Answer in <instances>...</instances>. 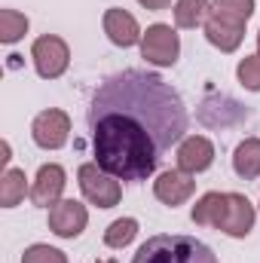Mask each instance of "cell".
Wrapping results in <instances>:
<instances>
[{
  "mask_svg": "<svg viewBox=\"0 0 260 263\" xmlns=\"http://www.w3.org/2000/svg\"><path fill=\"white\" fill-rule=\"evenodd\" d=\"M28 193V178L22 168H6L0 178V205L3 208H15Z\"/></svg>",
  "mask_w": 260,
  "mask_h": 263,
  "instance_id": "cell-16",
  "label": "cell"
},
{
  "mask_svg": "<svg viewBox=\"0 0 260 263\" xmlns=\"http://www.w3.org/2000/svg\"><path fill=\"white\" fill-rule=\"evenodd\" d=\"M132 263H217V254L196 236L162 233V236H150L135 251Z\"/></svg>",
  "mask_w": 260,
  "mask_h": 263,
  "instance_id": "cell-2",
  "label": "cell"
},
{
  "mask_svg": "<svg viewBox=\"0 0 260 263\" xmlns=\"http://www.w3.org/2000/svg\"><path fill=\"white\" fill-rule=\"evenodd\" d=\"M0 165H3V168L9 165V141H3V144H0Z\"/></svg>",
  "mask_w": 260,
  "mask_h": 263,
  "instance_id": "cell-24",
  "label": "cell"
},
{
  "mask_svg": "<svg viewBox=\"0 0 260 263\" xmlns=\"http://www.w3.org/2000/svg\"><path fill=\"white\" fill-rule=\"evenodd\" d=\"M22 263H67V254L52 245H31V248H25Z\"/></svg>",
  "mask_w": 260,
  "mask_h": 263,
  "instance_id": "cell-22",
  "label": "cell"
},
{
  "mask_svg": "<svg viewBox=\"0 0 260 263\" xmlns=\"http://www.w3.org/2000/svg\"><path fill=\"white\" fill-rule=\"evenodd\" d=\"M257 49H260V31H257Z\"/></svg>",
  "mask_w": 260,
  "mask_h": 263,
  "instance_id": "cell-26",
  "label": "cell"
},
{
  "mask_svg": "<svg viewBox=\"0 0 260 263\" xmlns=\"http://www.w3.org/2000/svg\"><path fill=\"white\" fill-rule=\"evenodd\" d=\"M217 230L233 236V239H245L254 230V205L242 193H227V208H224Z\"/></svg>",
  "mask_w": 260,
  "mask_h": 263,
  "instance_id": "cell-10",
  "label": "cell"
},
{
  "mask_svg": "<svg viewBox=\"0 0 260 263\" xmlns=\"http://www.w3.org/2000/svg\"><path fill=\"white\" fill-rule=\"evenodd\" d=\"M98 263H117V260H98Z\"/></svg>",
  "mask_w": 260,
  "mask_h": 263,
  "instance_id": "cell-25",
  "label": "cell"
},
{
  "mask_svg": "<svg viewBox=\"0 0 260 263\" xmlns=\"http://www.w3.org/2000/svg\"><path fill=\"white\" fill-rule=\"evenodd\" d=\"M138 236V220L135 217H120L104 230V245L107 248H126Z\"/></svg>",
  "mask_w": 260,
  "mask_h": 263,
  "instance_id": "cell-20",
  "label": "cell"
},
{
  "mask_svg": "<svg viewBox=\"0 0 260 263\" xmlns=\"http://www.w3.org/2000/svg\"><path fill=\"white\" fill-rule=\"evenodd\" d=\"M144 9H153V12H159V9H169L172 6V0H138Z\"/></svg>",
  "mask_w": 260,
  "mask_h": 263,
  "instance_id": "cell-23",
  "label": "cell"
},
{
  "mask_svg": "<svg viewBox=\"0 0 260 263\" xmlns=\"http://www.w3.org/2000/svg\"><path fill=\"white\" fill-rule=\"evenodd\" d=\"M236 77L248 92H260V52L257 55H245L236 67Z\"/></svg>",
  "mask_w": 260,
  "mask_h": 263,
  "instance_id": "cell-21",
  "label": "cell"
},
{
  "mask_svg": "<svg viewBox=\"0 0 260 263\" xmlns=\"http://www.w3.org/2000/svg\"><path fill=\"white\" fill-rule=\"evenodd\" d=\"M77 181H80V190H83L86 202H92L98 208H114L123 199L120 181L114 175H107L98 162H83L77 172Z\"/></svg>",
  "mask_w": 260,
  "mask_h": 263,
  "instance_id": "cell-3",
  "label": "cell"
},
{
  "mask_svg": "<svg viewBox=\"0 0 260 263\" xmlns=\"http://www.w3.org/2000/svg\"><path fill=\"white\" fill-rule=\"evenodd\" d=\"M193 193H196L193 175H187V172H181V168H169V172H162V175L153 181V196L159 199L162 205H169V208L184 205Z\"/></svg>",
  "mask_w": 260,
  "mask_h": 263,
  "instance_id": "cell-9",
  "label": "cell"
},
{
  "mask_svg": "<svg viewBox=\"0 0 260 263\" xmlns=\"http://www.w3.org/2000/svg\"><path fill=\"white\" fill-rule=\"evenodd\" d=\"M205 40L214 49H220V52H236L242 46V40H245V25L208 12V18H205Z\"/></svg>",
  "mask_w": 260,
  "mask_h": 263,
  "instance_id": "cell-13",
  "label": "cell"
},
{
  "mask_svg": "<svg viewBox=\"0 0 260 263\" xmlns=\"http://www.w3.org/2000/svg\"><path fill=\"white\" fill-rule=\"evenodd\" d=\"M214 162V144L202 135H190L178 144V168L187 175H199Z\"/></svg>",
  "mask_w": 260,
  "mask_h": 263,
  "instance_id": "cell-12",
  "label": "cell"
},
{
  "mask_svg": "<svg viewBox=\"0 0 260 263\" xmlns=\"http://www.w3.org/2000/svg\"><path fill=\"white\" fill-rule=\"evenodd\" d=\"M31 59H34V67H37V73L43 80H59L67 70V65H70V49H67V43L62 37L43 34V37L34 40Z\"/></svg>",
  "mask_w": 260,
  "mask_h": 263,
  "instance_id": "cell-5",
  "label": "cell"
},
{
  "mask_svg": "<svg viewBox=\"0 0 260 263\" xmlns=\"http://www.w3.org/2000/svg\"><path fill=\"white\" fill-rule=\"evenodd\" d=\"M67 135H70V117L59 107H49V110H40L31 123V138L37 147L43 150H59L67 144Z\"/></svg>",
  "mask_w": 260,
  "mask_h": 263,
  "instance_id": "cell-6",
  "label": "cell"
},
{
  "mask_svg": "<svg viewBox=\"0 0 260 263\" xmlns=\"http://www.w3.org/2000/svg\"><path fill=\"white\" fill-rule=\"evenodd\" d=\"M101 25H104V34H107V40L114 43V46H123V49H129L135 43H141V28H138V22H135V15L126 12V9H120V6H110L107 12H104V18H101Z\"/></svg>",
  "mask_w": 260,
  "mask_h": 263,
  "instance_id": "cell-11",
  "label": "cell"
},
{
  "mask_svg": "<svg viewBox=\"0 0 260 263\" xmlns=\"http://www.w3.org/2000/svg\"><path fill=\"white\" fill-rule=\"evenodd\" d=\"M95 162L117 181H147L162 156L184 141L187 107L178 89L150 70L107 77L89 101Z\"/></svg>",
  "mask_w": 260,
  "mask_h": 263,
  "instance_id": "cell-1",
  "label": "cell"
},
{
  "mask_svg": "<svg viewBox=\"0 0 260 263\" xmlns=\"http://www.w3.org/2000/svg\"><path fill=\"white\" fill-rule=\"evenodd\" d=\"M89 223V211L77 199H62L49 208V230L59 239H77Z\"/></svg>",
  "mask_w": 260,
  "mask_h": 263,
  "instance_id": "cell-7",
  "label": "cell"
},
{
  "mask_svg": "<svg viewBox=\"0 0 260 263\" xmlns=\"http://www.w3.org/2000/svg\"><path fill=\"white\" fill-rule=\"evenodd\" d=\"M67 175L59 162H46L40 165L34 184H31V202L40 205V208H52L55 202H62V193H65Z\"/></svg>",
  "mask_w": 260,
  "mask_h": 263,
  "instance_id": "cell-8",
  "label": "cell"
},
{
  "mask_svg": "<svg viewBox=\"0 0 260 263\" xmlns=\"http://www.w3.org/2000/svg\"><path fill=\"white\" fill-rule=\"evenodd\" d=\"M224 208H227V193H217V190L205 193L193 208V223L196 227H214L217 230V223L224 217Z\"/></svg>",
  "mask_w": 260,
  "mask_h": 263,
  "instance_id": "cell-15",
  "label": "cell"
},
{
  "mask_svg": "<svg viewBox=\"0 0 260 263\" xmlns=\"http://www.w3.org/2000/svg\"><path fill=\"white\" fill-rule=\"evenodd\" d=\"M181 55V37L172 25H150L141 37V59H147V65L156 67H172Z\"/></svg>",
  "mask_w": 260,
  "mask_h": 263,
  "instance_id": "cell-4",
  "label": "cell"
},
{
  "mask_svg": "<svg viewBox=\"0 0 260 263\" xmlns=\"http://www.w3.org/2000/svg\"><path fill=\"white\" fill-rule=\"evenodd\" d=\"M28 34V15L18 9H0V43L12 46Z\"/></svg>",
  "mask_w": 260,
  "mask_h": 263,
  "instance_id": "cell-18",
  "label": "cell"
},
{
  "mask_svg": "<svg viewBox=\"0 0 260 263\" xmlns=\"http://www.w3.org/2000/svg\"><path fill=\"white\" fill-rule=\"evenodd\" d=\"M208 12L230 18V22H239V25H248V18L254 15V0H211Z\"/></svg>",
  "mask_w": 260,
  "mask_h": 263,
  "instance_id": "cell-19",
  "label": "cell"
},
{
  "mask_svg": "<svg viewBox=\"0 0 260 263\" xmlns=\"http://www.w3.org/2000/svg\"><path fill=\"white\" fill-rule=\"evenodd\" d=\"M211 3L208 0H178L175 3V25L178 28H196L208 18Z\"/></svg>",
  "mask_w": 260,
  "mask_h": 263,
  "instance_id": "cell-17",
  "label": "cell"
},
{
  "mask_svg": "<svg viewBox=\"0 0 260 263\" xmlns=\"http://www.w3.org/2000/svg\"><path fill=\"white\" fill-rule=\"evenodd\" d=\"M233 172L245 181L260 178V138H245L233 153Z\"/></svg>",
  "mask_w": 260,
  "mask_h": 263,
  "instance_id": "cell-14",
  "label": "cell"
}]
</instances>
